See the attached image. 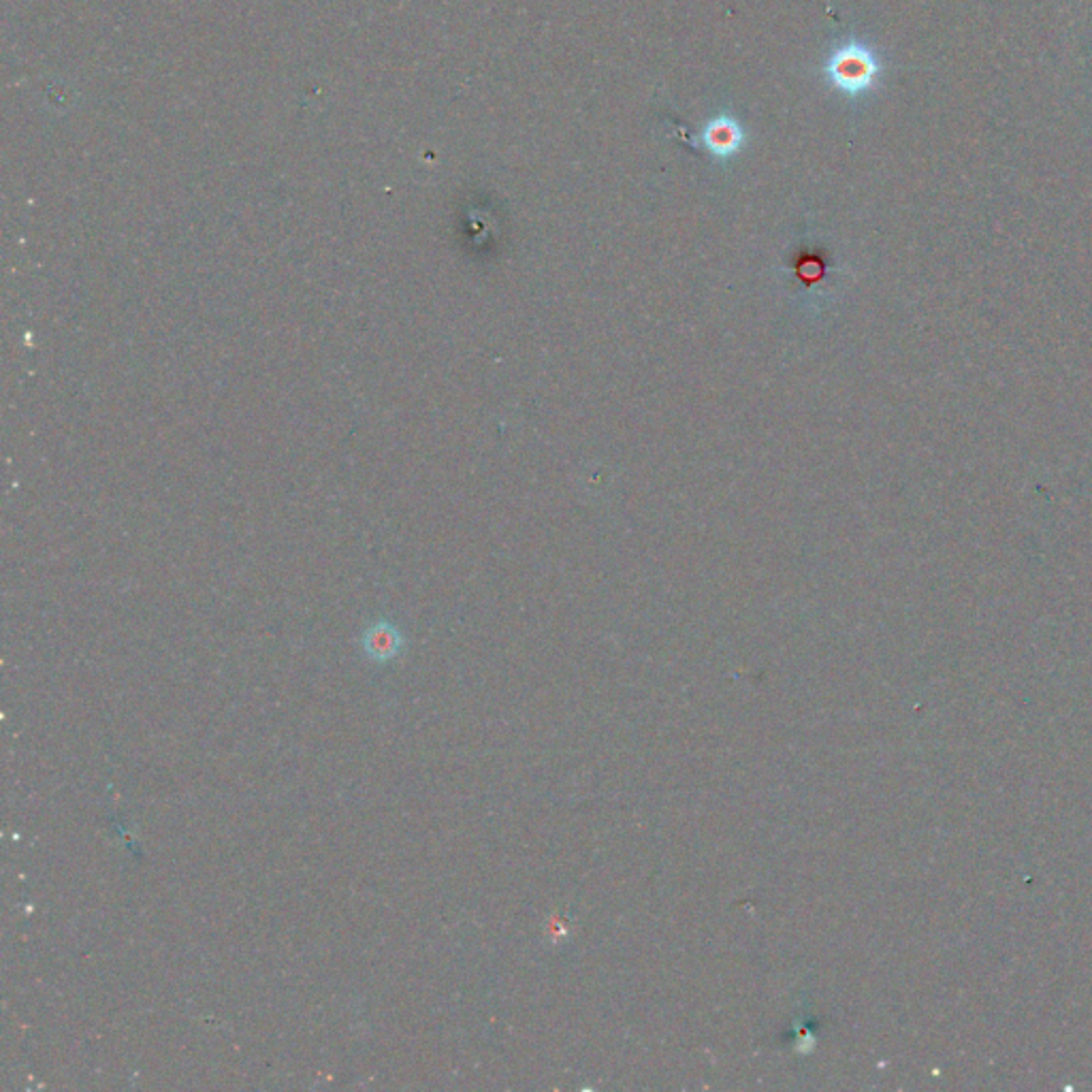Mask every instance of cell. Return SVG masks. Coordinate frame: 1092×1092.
Masks as SVG:
<instances>
[{
	"mask_svg": "<svg viewBox=\"0 0 1092 1092\" xmlns=\"http://www.w3.org/2000/svg\"><path fill=\"white\" fill-rule=\"evenodd\" d=\"M831 76L838 88L858 94L873 83L877 76V62L864 47H845L833 58Z\"/></svg>",
	"mask_w": 1092,
	"mask_h": 1092,
	"instance_id": "cell-1",
	"label": "cell"
},
{
	"mask_svg": "<svg viewBox=\"0 0 1092 1092\" xmlns=\"http://www.w3.org/2000/svg\"><path fill=\"white\" fill-rule=\"evenodd\" d=\"M363 647L365 653L372 659H391L402 649V634H399V629L393 623L380 622L367 629L363 636Z\"/></svg>",
	"mask_w": 1092,
	"mask_h": 1092,
	"instance_id": "cell-2",
	"label": "cell"
},
{
	"mask_svg": "<svg viewBox=\"0 0 1092 1092\" xmlns=\"http://www.w3.org/2000/svg\"><path fill=\"white\" fill-rule=\"evenodd\" d=\"M707 139L711 143V148L715 150L717 154H730L732 150H737L741 135H739L737 126H734L732 122L719 120L709 129Z\"/></svg>",
	"mask_w": 1092,
	"mask_h": 1092,
	"instance_id": "cell-3",
	"label": "cell"
}]
</instances>
